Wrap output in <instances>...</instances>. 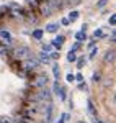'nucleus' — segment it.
<instances>
[{"mask_svg":"<svg viewBox=\"0 0 116 123\" xmlns=\"http://www.w3.org/2000/svg\"><path fill=\"white\" fill-rule=\"evenodd\" d=\"M106 3H108V0H98L97 7H100V8H101V7H105V5H106Z\"/></svg>","mask_w":116,"mask_h":123,"instance_id":"nucleus-24","label":"nucleus"},{"mask_svg":"<svg viewBox=\"0 0 116 123\" xmlns=\"http://www.w3.org/2000/svg\"><path fill=\"white\" fill-rule=\"evenodd\" d=\"M66 79H67V82H74V80H75V74H72V72H69Z\"/></svg>","mask_w":116,"mask_h":123,"instance_id":"nucleus-22","label":"nucleus"},{"mask_svg":"<svg viewBox=\"0 0 116 123\" xmlns=\"http://www.w3.org/2000/svg\"><path fill=\"white\" fill-rule=\"evenodd\" d=\"M51 49H52V46H51V44H48V46H43V53H49Z\"/></svg>","mask_w":116,"mask_h":123,"instance_id":"nucleus-27","label":"nucleus"},{"mask_svg":"<svg viewBox=\"0 0 116 123\" xmlns=\"http://www.w3.org/2000/svg\"><path fill=\"white\" fill-rule=\"evenodd\" d=\"M61 23H62L64 26H69V25H70V21H69V18H67V17H66V18H62V20H61Z\"/></svg>","mask_w":116,"mask_h":123,"instance_id":"nucleus-26","label":"nucleus"},{"mask_svg":"<svg viewBox=\"0 0 116 123\" xmlns=\"http://www.w3.org/2000/svg\"><path fill=\"white\" fill-rule=\"evenodd\" d=\"M64 41H66V38H64V36H61V35H59L57 38H56V39H54V41H52V44H51V46L61 48V46H62V44H64Z\"/></svg>","mask_w":116,"mask_h":123,"instance_id":"nucleus-8","label":"nucleus"},{"mask_svg":"<svg viewBox=\"0 0 116 123\" xmlns=\"http://www.w3.org/2000/svg\"><path fill=\"white\" fill-rule=\"evenodd\" d=\"M56 123H64V120H62V118H61V120H59V122H56Z\"/></svg>","mask_w":116,"mask_h":123,"instance_id":"nucleus-34","label":"nucleus"},{"mask_svg":"<svg viewBox=\"0 0 116 123\" xmlns=\"http://www.w3.org/2000/svg\"><path fill=\"white\" fill-rule=\"evenodd\" d=\"M49 59H59V53H51Z\"/></svg>","mask_w":116,"mask_h":123,"instance_id":"nucleus-29","label":"nucleus"},{"mask_svg":"<svg viewBox=\"0 0 116 123\" xmlns=\"http://www.w3.org/2000/svg\"><path fill=\"white\" fill-rule=\"evenodd\" d=\"M26 3H28V8L31 10H36L39 7V0H26Z\"/></svg>","mask_w":116,"mask_h":123,"instance_id":"nucleus-11","label":"nucleus"},{"mask_svg":"<svg viewBox=\"0 0 116 123\" xmlns=\"http://www.w3.org/2000/svg\"><path fill=\"white\" fill-rule=\"evenodd\" d=\"M83 66H85V57H78V59H77V67H78V69H82Z\"/></svg>","mask_w":116,"mask_h":123,"instance_id":"nucleus-21","label":"nucleus"},{"mask_svg":"<svg viewBox=\"0 0 116 123\" xmlns=\"http://www.w3.org/2000/svg\"><path fill=\"white\" fill-rule=\"evenodd\" d=\"M95 123H105V122H101V120H95Z\"/></svg>","mask_w":116,"mask_h":123,"instance_id":"nucleus-33","label":"nucleus"},{"mask_svg":"<svg viewBox=\"0 0 116 123\" xmlns=\"http://www.w3.org/2000/svg\"><path fill=\"white\" fill-rule=\"evenodd\" d=\"M25 18H28L29 21H38V15H36V10L25 8Z\"/></svg>","mask_w":116,"mask_h":123,"instance_id":"nucleus-5","label":"nucleus"},{"mask_svg":"<svg viewBox=\"0 0 116 123\" xmlns=\"http://www.w3.org/2000/svg\"><path fill=\"white\" fill-rule=\"evenodd\" d=\"M38 8H39V13H41V15H44V17H48V15L52 13V7L49 5L46 0H41V2H39V7H38Z\"/></svg>","mask_w":116,"mask_h":123,"instance_id":"nucleus-3","label":"nucleus"},{"mask_svg":"<svg viewBox=\"0 0 116 123\" xmlns=\"http://www.w3.org/2000/svg\"><path fill=\"white\" fill-rule=\"evenodd\" d=\"M57 30H59V23H51V25L46 26V31L48 33H56Z\"/></svg>","mask_w":116,"mask_h":123,"instance_id":"nucleus-10","label":"nucleus"},{"mask_svg":"<svg viewBox=\"0 0 116 123\" xmlns=\"http://www.w3.org/2000/svg\"><path fill=\"white\" fill-rule=\"evenodd\" d=\"M0 39L5 41L7 44H10L11 43V35H10L8 31H0Z\"/></svg>","mask_w":116,"mask_h":123,"instance_id":"nucleus-7","label":"nucleus"},{"mask_svg":"<svg viewBox=\"0 0 116 123\" xmlns=\"http://www.w3.org/2000/svg\"><path fill=\"white\" fill-rule=\"evenodd\" d=\"M52 74L56 77V80H59V77H61V67H59V64H54L52 66Z\"/></svg>","mask_w":116,"mask_h":123,"instance_id":"nucleus-13","label":"nucleus"},{"mask_svg":"<svg viewBox=\"0 0 116 123\" xmlns=\"http://www.w3.org/2000/svg\"><path fill=\"white\" fill-rule=\"evenodd\" d=\"M69 21H74V20H77L78 18V12L77 10H74V12H70V13H69Z\"/></svg>","mask_w":116,"mask_h":123,"instance_id":"nucleus-17","label":"nucleus"},{"mask_svg":"<svg viewBox=\"0 0 116 123\" xmlns=\"http://www.w3.org/2000/svg\"><path fill=\"white\" fill-rule=\"evenodd\" d=\"M67 61H69V62H74V61H77V56H75V53L69 51V53H67Z\"/></svg>","mask_w":116,"mask_h":123,"instance_id":"nucleus-18","label":"nucleus"},{"mask_svg":"<svg viewBox=\"0 0 116 123\" xmlns=\"http://www.w3.org/2000/svg\"><path fill=\"white\" fill-rule=\"evenodd\" d=\"M78 48H80V43H75V44H74V48H72L70 51H72V53H75V51H77Z\"/></svg>","mask_w":116,"mask_h":123,"instance_id":"nucleus-30","label":"nucleus"},{"mask_svg":"<svg viewBox=\"0 0 116 123\" xmlns=\"http://www.w3.org/2000/svg\"><path fill=\"white\" fill-rule=\"evenodd\" d=\"M48 80L49 79H48L46 74H36V76H33V79H31V87L41 90V89H44L48 85Z\"/></svg>","mask_w":116,"mask_h":123,"instance_id":"nucleus-1","label":"nucleus"},{"mask_svg":"<svg viewBox=\"0 0 116 123\" xmlns=\"http://www.w3.org/2000/svg\"><path fill=\"white\" fill-rule=\"evenodd\" d=\"M92 79H93V82H100V80H101V72H100V71L93 72V77H92Z\"/></svg>","mask_w":116,"mask_h":123,"instance_id":"nucleus-19","label":"nucleus"},{"mask_svg":"<svg viewBox=\"0 0 116 123\" xmlns=\"http://www.w3.org/2000/svg\"><path fill=\"white\" fill-rule=\"evenodd\" d=\"M87 110H88V115H90L92 118L97 120V108H95V105H93L92 100H88V102H87Z\"/></svg>","mask_w":116,"mask_h":123,"instance_id":"nucleus-6","label":"nucleus"},{"mask_svg":"<svg viewBox=\"0 0 116 123\" xmlns=\"http://www.w3.org/2000/svg\"><path fill=\"white\" fill-rule=\"evenodd\" d=\"M38 61H39V64H48L49 62V56L46 54V53H41L38 56Z\"/></svg>","mask_w":116,"mask_h":123,"instance_id":"nucleus-9","label":"nucleus"},{"mask_svg":"<svg viewBox=\"0 0 116 123\" xmlns=\"http://www.w3.org/2000/svg\"><path fill=\"white\" fill-rule=\"evenodd\" d=\"M75 39H77V43L83 41V39H87V35H85V31H83V30H80L78 33H75Z\"/></svg>","mask_w":116,"mask_h":123,"instance_id":"nucleus-12","label":"nucleus"},{"mask_svg":"<svg viewBox=\"0 0 116 123\" xmlns=\"http://www.w3.org/2000/svg\"><path fill=\"white\" fill-rule=\"evenodd\" d=\"M97 54V48H92V53H90V57H95Z\"/></svg>","mask_w":116,"mask_h":123,"instance_id":"nucleus-31","label":"nucleus"},{"mask_svg":"<svg viewBox=\"0 0 116 123\" xmlns=\"http://www.w3.org/2000/svg\"><path fill=\"white\" fill-rule=\"evenodd\" d=\"M46 118H48V122H51V118H52V105L48 104V110H46Z\"/></svg>","mask_w":116,"mask_h":123,"instance_id":"nucleus-15","label":"nucleus"},{"mask_svg":"<svg viewBox=\"0 0 116 123\" xmlns=\"http://www.w3.org/2000/svg\"><path fill=\"white\" fill-rule=\"evenodd\" d=\"M110 25H113V26L116 25V13H113V15L110 17Z\"/></svg>","mask_w":116,"mask_h":123,"instance_id":"nucleus-23","label":"nucleus"},{"mask_svg":"<svg viewBox=\"0 0 116 123\" xmlns=\"http://www.w3.org/2000/svg\"><path fill=\"white\" fill-rule=\"evenodd\" d=\"M111 41H113V43H116V35H113V36H111Z\"/></svg>","mask_w":116,"mask_h":123,"instance_id":"nucleus-32","label":"nucleus"},{"mask_svg":"<svg viewBox=\"0 0 116 123\" xmlns=\"http://www.w3.org/2000/svg\"><path fill=\"white\" fill-rule=\"evenodd\" d=\"M78 89H80V90H85V92L88 90V87H87V84H85V82H80V85H78Z\"/></svg>","mask_w":116,"mask_h":123,"instance_id":"nucleus-25","label":"nucleus"},{"mask_svg":"<svg viewBox=\"0 0 116 123\" xmlns=\"http://www.w3.org/2000/svg\"><path fill=\"white\" fill-rule=\"evenodd\" d=\"M43 33H44L43 30H34V31H33V38L34 39H41L43 38Z\"/></svg>","mask_w":116,"mask_h":123,"instance_id":"nucleus-16","label":"nucleus"},{"mask_svg":"<svg viewBox=\"0 0 116 123\" xmlns=\"http://www.w3.org/2000/svg\"><path fill=\"white\" fill-rule=\"evenodd\" d=\"M75 80H78V82H83V76H82V74H75Z\"/></svg>","mask_w":116,"mask_h":123,"instance_id":"nucleus-28","label":"nucleus"},{"mask_svg":"<svg viewBox=\"0 0 116 123\" xmlns=\"http://www.w3.org/2000/svg\"><path fill=\"white\" fill-rule=\"evenodd\" d=\"M115 35H116V33H115Z\"/></svg>","mask_w":116,"mask_h":123,"instance_id":"nucleus-37","label":"nucleus"},{"mask_svg":"<svg viewBox=\"0 0 116 123\" xmlns=\"http://www.w3.org/2000/svg\"><path fill=\"white\" fill-rule=\"evenodd\" d=\"M115 104H116V97H115Z\"/></svg>","mask_w":116,"mask_h":123,"instance_id":"nucleus-35","label":"nucleus"},{"mask_svg":"<svg viewBox=\"0 0 116 123\" xmlns=\"http://www.w3.org/2000/svg\"><path fill=\"white\" fill-rule=\"evenodd\" d=\"M115 59H116V53L113 49H110V51H106V54L103 57V62L105 64H111V62H115Z\"/></svg>","mask_w":116,"mask_h":123,"instance_id":"nucleus-4","label":"nucleus"},{"mask_svg":"<svg viewBox=\"0 0 116 123\" xmlns=\"http://www.w3.org/2000/svg\"><path fill=\"white\" fill-rule=\"evenodd\" d=\"M101 36H103V30H95V31H93V38L95 39H98V38H101Z\"/></svg>","mask_w":116,"mask_h":123,"instance_id":"nucleus-20","label":"nucleus"},{"mask_svg":"<svg viewBox=\"0 0 116 123\" xmlns=\"http://www.w3.org/2000/svg\"><path fill=\"white\" fill-rule=\"evenodd\" d=\"M80 123H83V122H80Z\"/></svg>","mask_w":116,"mask_h":123,"instance_id":"nucleus-36","label":"nucleus"},{"mask_svg":"<svg viewBox=\"0 0 116 123\" xmlns=\"http://www.w3.org/2000/svg\"><path fill=\"white\" fill-rule=\"evenodd\" d=\"M52 90H54V94L61 95V92H62V87L59 85V80H54V85H52Z\"/></svg>","mask_w":116,"mask_h":123,"instance_id":"nucleus-14","label":"nucleus"},{"mask_svg":"<svg viewBox=\"0 0 116 123\" xmlns=\"http://www.w3.org/2000/svg\"><path fill=\"white\" fill-rule=\"evenodd\" d=\"M11 53H13V54H15V57H17V59H20V61H25V59L31 57V51H29L26 46L15 48V49H11Z\"/></svg>","mask_w":116,"mask_h":123,"instance_id":"nucleus-2","label":"nucleus"}]
</instances>
